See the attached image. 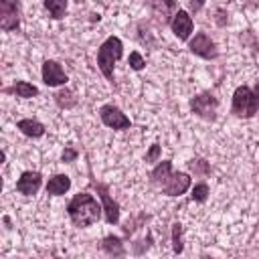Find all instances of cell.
Masks as SVG:
<instances>
[{
  "label": "cell",
  "mask_w": 259,
  "mask_h": 259,
  "mask_svg": "<svg viewBox=\"0 0 259 259\" xmlns=\"http://www.w3.org/2000/svg\"><path fill=\"white\" fill-rule=\"evenodd\" d=\"M16 125H18V130H20L22 134H26V136H30V138H40V136L45 134L42 123L36 121V119H20Z\"/></svg>",
  "instance_id": "14"
},
{
  "label": "cell",
  "mask_w": 259,
  "mask_h": 259,
  "mask_svg": "<svg viewBox=\"0 0 259 259\" xmlns=\"http://www.w3.org/2000/svg\"><path fill=\"white\" fill-rule=\"evenodd\" d=\"M101 200H103V210H105V219H107V223L109 225H117V221H119V206H117V202H113L111 198H109V194L101 188Z\"/></svg>",
  "instance_id": "12"
},
{
  "label": "cell",
  "mask_w": 259,
  "mask_h": 259,
  "mask_svg": "<svg viewBox=\"0 0 259 259\" xmlns=\"http://www.w3.org/2000/svg\"><path fill=\"white\" fill-rule=\"evenodd\" d=\"M206 196H208V186H206L204 182H200V184H196V186L192 188V198H194L196 202H204Z\"/></svg>",
  "instance_id": "17"
},
{
  "label": "cell",
  "mask_w": 259,
  "mask_h": 259,
  "mask_svg": "<svg viewBox=\"0 0 259 259\" xmlns=\"http://www.w3.org/2000/svg\"><path fill=\"white\" fill-rule=\"evenodd\" d=\"M101 210L103 208L99 206V202L87 192H79L67 204V212H69L75 227H89V225L97 223L101 217Z\"/></svg>",
  "instance_id": "2"
},
{
  "label": "cell",
  "mask_w": 259,
  "mask_h": 259,
  "mask_svg": "<svg viewBox=\"0 0 259 259\" xmlns=\"http://www.w3.org/2000/svg\"><path fill=\"white\" fill-rule=\"evenodd\" d=\"M152 182L162 188L168 196H180L190 186V176L184 172H172V164L168 160L160 162L152 172Z\"/></svg>",
  "instance_id": "1"
},
{
  "label": "cell",
  "mask_w": 259,
  "mask_h": 259,
  "mask_svg": "<svg viewBox=\"0 0 259 259\" xmlns=\"http://www.w3.org/2000/svg\"><path fill=\"white\" fill-rule=\"evenodd\" d=\"M253 93H255V99H257V103H259V83L255 85V89H253Z\"/></svg>",
  "instance_id": "22"
},
{
  "label": "cell",
  "mask_w": 259,
  "mask_h": 259,
  "mask_svg": "<svg viewBox=\"0 0 259 259\" xmlns=\"http://www.w3.org/2000/svg\"><path fill=\"white\" fill-rule=\"evenodd\" d=\"M158 156H160V146H158V144H154V146H152V150H150V152H148V156H146V162H154Z\"/></svg>",
  "instance_id": "20"
},
{
  "label": "cell",
  "mask_w": 259,
  "mask_h": 259,
  "mask_svg": "<svg viewBox=\"0 0 259 259\" xmlns=\"http://www.w3.org/2000/svg\"><path fill=\"white\" fill-rule=\"evenodd\" d=\"M40 182H42V178H40L38 172H24L18 178V182H16V190L22 192V194H26V196L36 194V190L40 188Z\"/></svg>",
  "instance_id": "11"
},
{
  "label": "cell",
  "mask_w": 259,
  "mask_h": 259,
  "mask_svg": "<svg viewBox=\"0 0 259 259\" xmlns=\"http://www.w3.org/2000/svg\"><path fill=\"white\" fill-rule=\"evenodd\" d=\"M0 26L4 30H12L18 26V2L16 0H0Z\"/></svg>",
  "instance_id": "5"
},
{
  "label": "cell",
  "mask_w": 259,
  "mask_h": 259,
  "mask_svg": "<svg viewBox=\"0 0 259 259\" xmlns=\"http://www.w3.org/2000/svg\"><path fill=\"white\" fill-rule=\"evenodd\" d=\"M45 8L51 12L53 18H63L67 10V0H45Z\"/></svg>",
  "instance_id": "15"
},
{
  "label": "cell",
  "mask_w": 259,
  "mask_h": 259,
  "mask_svg": "<svg viewBox=\"0 0 259 259\" xmlns=\"http://www.w3.org/2000/svg\"><path fill=\"white\" fill-rule=\"evenodd\" d=\"M180 233H182V225L174 223L172 225V241H174V253L182 251V241H180Z\"/></svg>",
  "instance_id": "18"
},
{
  "label": "cell",
  "mask_w": 259,
  "mask_h": 259,
  "mask_svg": "<svg viewBox=\"0 0 259 259\" xmlns=\"http://www.w3.org/2000/svg\"><path fill=\"white\" fill-rule=\"evenodd\" d=\"M172 30H174V34L180 40H186L190 36V32H192V18L188 16L186 10H178L174 14V18H172Z\"/></svg>",
  "instance_id": "10"
},
{
  "label": "cell",
  "mask_w": 259,
  "mask_h": 259,
  "mask_svg": "<svg viewBox=\"0 0 259 259\" xmlns=\"http://www.w3.org/2000/svg\"><path fill=\"white\" fill-rule=\"evenodd\" d=\"M217 105H219V103H217V99H214L210 93H202V95H198V97H194V99L190 101L192 111L198 113V115H202V117H206V119H212V117H214Z\"/></svg>",
  "instance_id": "6"
},
{
  "label": "cell",
  "mask_w": 259,
  "mask_h": 259,
  "mask_svg": "<svg viewBox=\"0 0 259 259\" xmlns=\"http://www.w3.org/2000/svg\"><path fill=\"white\" fill-rule=\"evenodd\" d=\"M99 115H101L103 123L109 125V127H113V130H125V127H130V119L117 107H113V105H103L101 111H99Z\"/></svg>",
  "instance_id": "7"
},
{
  "label": "cell",
  "mask_w": 259,
  "mask_h": 259,
  "mask_svg": "<svg viewBox=\"0 0 259 259\" xmlns=\"http://www.w3.org/2000/svg\"><path fill=\"white\" fill-rule=\"evenodd\" d=\"M69 186H71L69 176H65V174H57V176H53V178L49 180V184H47V192L59 196V194H65V192L69 190Z\"/></svg>",
  "instance_id": "13"
},
{
  "label": "cell",
  "mask_w": 259,
  "mask_h": 259,
  "mask_svg": "<svg viewBox=\"0 0 259 259\" xmlns=\"http://www.w3.org/2000/svg\"><path fill=\"white\" fill-rule=\"evenodd\" d=\"M144 59H142V55L140 53H132L130 55V67L132 69H136V71H140V69H144Z\"/></svg>",
  "instance_id": "19"
},
{
  "label": "cell",
  "mask_w": 259,
  "mask_h": 259,
  "mask_svg": "<svg viewBox=\"0 0 259 259\" xmlns=\"http://www.w3.org/2000/svg\"><path fill=\"white\" fill-rule=\"evenodd\" d=\"M259 109V103L255 99V93L253 89L249 87H237L235 95H233V113L239 115V117H251L253 113H257Z\"/></svg>",
  "instance_id": "4"
},
{
  "label": "cell",
  "mask_w": 259,
  "mask_h": 259,
  "mask_svg": "<svg viewBox=\"0 0 259 259\" xmlns=\"http://www.w3.org/2000/svg\"><path fill=\"white\" fill-rule=\"evenodd\" d=\"M190 51L194 55H198V57H204V59H214L217 57V47L204 32H198L190 40Z\"/></svg>",
  "instance_id": "8"
},
{
  "label": "cell",
  "mask_w": 259,
  "mask_h": 259,
  "mask_svg": "<svg viewBox=\"0 0 259 259\" xmlns=\"http://www.w3.org/2000/svg\"><path fill=\"white\" fill-rule=\"evenodd\" d=\"M12 91H14L18 97H34V95H38V89H36L34 85L26 83V81H16V83L12 85Z\"/></svg>",
  "instance_id": "16"
},
{
  "label": "cell",
  "mask_w": 259,
  "mask_h": 259,
  "mask_svg": "<svg viewBox=\"0 0 259 259\" xmlns=\"http://www.w3.org/2000/svg\"><path fill=\"white\" fill-rule=\"evenodd\" d=\"M75 158H77V152H75V150H65V152H63V160H65V162H71V160H75Z\"/></svg>",
  "instance_id": "21"
},
{
  "label": "cell",
  "mask_w": 259,
  "mask_h": 259,
  "mask_svg": "<svg viewBox=\"0 0 259 259\" xmlns=\"http://www.w3.org/2000/svg\"><path fill=\"white\" fill-rule=\"evenodd\" d=\"M42 81H45L49 87H57V85H65V83H67V75H65V71L61 69L59 63L47 61V63L42 65Z\"/></svg>",
  "instance_id": "9"
},
{
  "label": "cell",
  "mask_w": 259,
  "mask_h": 259,
  "mask_svg": "<svg viewBox=\"0 0 259 259\" xmlns=\"http://www.w3.org/2000/svg\"><path fill=\"white\" fill-rule=\"evenodd\" d=\"M121 40L117 36H109L97 51V65L107 81H113V63L121 57Z\"/></svg>",
  "instance_id": "3"
}]
</instances>
